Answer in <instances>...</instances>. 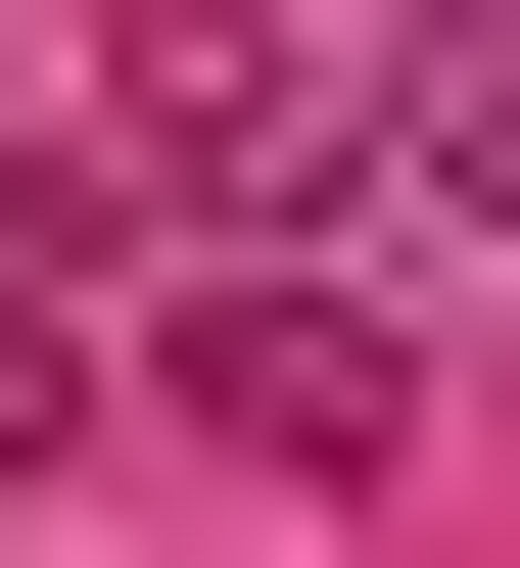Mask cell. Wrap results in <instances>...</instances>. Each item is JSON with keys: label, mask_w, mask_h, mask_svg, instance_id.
<instances>
[{"label": "cell", "mask_w": 520, "mask_h": 568, "mask_svg": "<svg viewBox=\"0 0 520 568\" xmlns=\"http://www.w3.org/2000/svg\"><path fill=\"white\" fill-rule=\"evenodd\" d=\"M379 190H426V237H520V48H426V95H379Z\"/></svg>", "instance_id": "3957f363"}, {"label": "cell", "mask_w": 520, "mask_h": 568, "mask_svg": "<svg viewBox=\"0 0 520 568\" xmlns=\"http://www.w3.org/2000/svg\"><path fill=\"white\" fill-rule=\"evenodd\" d=\"M142 379L237 426V474H379V426H426V332H379V284H142Z\"/></svg>", "instance_id": "7a4b0ae2"}, {"label": "cell", "mask_w": 520, "mask_h": 568, "mask_svg": "<svg viewBox=\"0 0 520 568\" xmlns=\"http://www.w3.org/2000/svg\"><path fill=\"white\" fill-rule=\"evenodd\" d=\"M142 379V284H0V474H48V426H95Z\"/></svg>", "instance_id": "277c9868"}, {"label": "cell", "mask_w": 520, "mask_h": 568, "mask_svg": "<svg viewBox=\"0 0 520 568\" xmlns=\"http://www.w3.org/2000/svg\"><path fill=\"white\" fill-rule=\"evenodd\" d=\"M48 190H190V237H284V190H379V48H95V95H48Z\"/></svg>", "instance_id": "6da1fadb"}]
</instances>
